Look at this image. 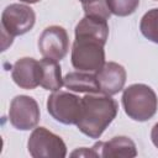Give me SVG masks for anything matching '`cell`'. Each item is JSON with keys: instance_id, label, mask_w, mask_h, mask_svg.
Masks as SVG:
<instances>
[{"instance_id": "obj_7", "label": "cell", "mask_w": 158, "mask_h": 158, "mask_svg": "<svg viewBox=\"0 0 158 158\" xmlns=\"http://www.w3.org/2000/svg\"><path fill=\"white\" fill-rule=\"evenodd\" d=\"M40 107L37 101L27 95H17L10 102V123L21 131H28L37 126L40 121Z\"/></svg>"}, {"instance_id": "obj_11", "label": "cell", "mask_w": 158, "mask_h": 158, "mask_svg": "<svg viewBox=\"0 0 158 158\" xmlns=\"http://www.w3.org/2000/svg\"><path fill=\"white\" fill-rule=\"evenodd\" d=\"M126 69L115 62H107L96 73V78L100 85V90L105 95L118 94L126 83Z\"/></svg>"}, {"instance_id": "obj_15", "label": "cell", "mask_w": 158, "mask_h": 158, "mask_svg": "<svg viewBox=\"0 0 158 158\" xmlns=\"http://www.w3.org/2000/svg\"><path fill=\"white\" fill-rule=\"evenodd\" d=\"M139 30L147 40L158 44V9L148 10L142 16Z\"/></svg>"}, {"instance_id": "obj_16", "label": "cell", "mask_w": 158, "mask_h": 158, "mask_svg": "<svg viewBox=\"0 0 158 158\" xmlns=\"http://www.w3.org/2000/svg\"><path fill=\"white\" fill-rule=\"evenodd\" d=\"M106 4L111 14L123 17L133 14L137 10L139 0H106Z\"/></svg>"}, {"instance_id": "obj_4", "label": "cell", "mask_w": 158, "mask_h": 158, "mask_svg": "<svg viewBox=\"0 0 158 158\" xmlns=\"http://www.w3.org/2000/svg\"><path fill=\"white\" fill-rule=\"evenodd\" d=\"M36 21L35 11L25 4H10L1 14L2 40L12 41L15 36H21L32 30Z\"/></svg>"}, {"instance_id": "obj_10", "label": "cell", "mask_w": 158, "mask_h": 158, "mask_svg": "<svg viewBox=\"0 0 158 158\" xmlns=\"http://www.w3.org/2000/svg\"><path fill=\"white\" fill-rule=\"evenodd\" d=\"M96 157L102 158H132L137 156L135 142L126 136H116L109 141H99L93 147Z\"/></svg>"}, {"instance_id": "obj_12", "label": "cell", "mask_w": 158, "mask_h": 158, "mask_svg": "<svg viewBox=\"0 0 158 158\" xmlns=\"http://www.w3.org/2000/svg\"><path fill=\"white\" fill-rule=\"evenodd\" d=\"M75 38H91L106 44L109 37L107 20L98 16L85 15L75 26Z\"/></svg>"}, {"instance_id": "obj_1", "label": "cell", "mask_w": 158, "mask_h": 158, "mask_svg": "<svg viewBox=\"0 0 158 158\" xmlns=\"http://www.w3.org/2000/svg\"><path fill=\"white\" fill-rule=\"evenodd\" d=\"M118 105L105 94H86L81 98V115L77 127L85 136L98 139L117 115Z\"/></svg>"}, {"instance_id": "obj_17", "label": "cell", "mask_w": 158, "mask_h": 158, "mask_svg": "<svg viewBox=\"0 0 158 158\" xmlns=\"http://www.w3.org/2000/svg\"><path fill=\"white\" fill-rule=\"evenodd\" d=\"M83 10H84L85 15L98 16V17H102L106 20H109L111 16V11L107 7L106 0H99V1H95V2L89 4V5H84Z\"/></svg>"}, {"instance_id": "obj_5", "label": "cell", "mask_w": 158, "mask_h": 158, "mask_svg": "<svg viewBox=\"0 0 158 158\" xmlns=\"http://www.w3.org/2000/svg\"><path fill=\"white\" fill-rule=\"evenodd\" d=\"M27 149L33 158H63L67 156V146L62 137L46 127H36L27 141Z\"/></svg>"}, {"instance_id": "obj_6", "label": "cell", "mask_w": 158, "mask_h": 158, "mask_svg": "<svg viewBox=\"0 0 158 158\" xmlns=\"http://www.w3.org/2000/svg\"><path fill=\"white\" fill-rule=\"evenodd\" d=\"M47 111L63 125H77L81 115V98L69 91H53L47 99Z\"/></svg>"}, {"instance_id": "obj_21", "label": "cell", "mask_w": 158, "mask_h": 158, "mask_svg": "<svg viewBox=\"0 0 158 158\" xmlns=\"http://www.w3.org/2000/svg\"><path fill=\"white\" fill-rule=\"evenodd\" d=\"M20 1L26 2V4H36V2H38V1H41V0H20Z\"/></svg>"}, {"instance_id": "obj_13", "label": "cell", "mask_w": 158, "mask_h": 158, "mask_svg": "<svg viewBox=\"0 0 158 158\" xmlns=\"http://www.w3.org/2000/svg\"><path fill=\"white\" fill-rule=\"evenodd\" d=\"M63 85L70 91L98 94L101 93L96 74L88 72H70L63 78Z\"/></svg>"}, {"instance_id": "obj_3", "label": "cell", "mask_w": 158, "mask_h": 158, "mask_svg": "<svg viewBox=\"0 0 158 158\" xmlns=\"http://www.w3.org/2000/svg\"><path fill=\"white\" fill-rule=\"evenodd\" d=\"M104 43L91 38H75L72 46L70 62L77 70L96 74L106 63Z\"/></svg>"}, {"instance_id": "obj_18", "label": "cell", "mask_w": 158, "mask_h": 158, "mask_svg": "<svg viewBox=\"0 0 158 158\" xmlns=\"http://www.w3.org/2000/svg\"><path fill=\"white\" fill-rule=\"evenodd\" d=\"M72 157H96V153L94 152L93 148H85V147H81L74 152L70 153Z\"/></svg>"}, {"instance_id": "obj_8", "label": "cell", "mask_w": 158, "mask_h": 158, "mask_svg": "<svg viewBox=\"0 0 158 158\" xmlns=\"http://www.w3.org/2000/svg\"><path fill=\"white\" fill-rule=\"evenodd\" d=\"M38 49L43 58L59 62L69 49V37L64 27L58 25L48 26L38 38Z\"/></svg>"}, {"instance_id": "obj_20", "label": "cell", "mask_w": 158, "mask_h": 158, "mask_svg": "<svg viewBox=\"0 0 158 158\" xmlns=\"http://www.w3.org/2000/svg\"><path fill=\"white\" fill-rule=\"evenodd\" d=\"M80 2H81V5L84 6V5H89V4H93V2H95V1H99V0H79Z\"/></svg>"}, {"instance_id": "obj_2", "label": "cell", "mask_w": 158, "mask_h": 158, "mask_svg": "<svg viewBox=\"0 0 158 158\" xmlns=\"http://www.w3.org/2000/svg\"><path fill=\"white\" fill-rule=\"evenodd\" d=\"M122 105L126 115L138 122L152 118L158 109V99L154 90L146 84H132L123 90Z\"/></svg>"}, {"instance_id": "obj_19", "label": "cell", "mask_w": 158, "mask_h": 158, "mask_svg": "<svg viewBox=\"0 0 158 158\" xmlns=\"http://www.w3.org/2000/svg\"><path fill=\"white\" fill-rule=\"evenodd\" d=\"M151 139H152L153 144L158 148V122L153 126V128L151 131Z\"/></svg>"}, {"instance_id": "obj_14", "label": "cell", "mask_w": 158, "mask_h": 158, "mask_svg": "<svg viewBox=\"0 0 158 158\" xmlns=\"http://www.w3.org/2000/svg\"><path fill=\"white\" fill-rule=\"evenodd\" d=\"M41 65V86L46 90L57 91L63 86V78L60 65L57 60L49 58H42Z\"/></svg>"}, {"instance_id": "obj_9", "label": "cell", "mask_w": 158, "mask_h": 158, "mask_svg": "<svg viewBox=\"0 0 158 158\" xmlns=\"http://www.w3.org/2000/svg\"><path fill=\"white\" fill-rule=\"evenodd\" d=\"M11 78L21 89L31 90L41 84V65L40 62L31 57L17 59L11 69Z\"/></svg>"}]
</instances>
